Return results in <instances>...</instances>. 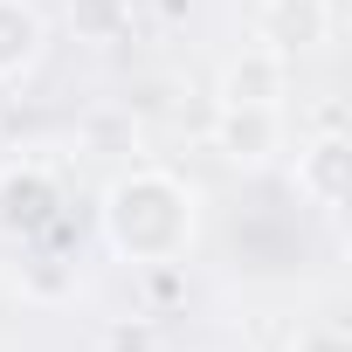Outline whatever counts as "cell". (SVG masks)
I'll return each mask as SVG.
<instances>
[{
    "label": "cell",
    "mask_w": 352,
    "mask_h": 352,
    "mask_svg": "<svg viewBox=\"0 0 352 352\" xmlns=\"http://www.w3.org/2000/svg\"><path fill=\"white\" fill-rule=\"evenodd\" d=\"M201 235V201L194 187L180 180V173H166V166H131L118 173V180L104 187V242L152 270V263H180Z\"/></svg>",
    "instance_id": "cell-1"
},
{
    "label": "cell",
    "mask_w": 352,
    "mask_h": 352,
    "mask_svg": "<svg viewBox=\"0 0 352 352\" xmlns=\"http://www.w3.org/2000/svg\"><path fill=\"white\" fill-rule=\"evenodd\" d=\"M63 221V180L49 166H8L0 173V235H14V242H35Z\"/></svg>",
    "instance_id": "cell-2"
},
{
    "label": "cell",
    "mask_w": 352,
    "mask_h": 352,
    "mask_svg": "<svg viewBox=\"0 0 352 352\" xmlns=\"http://www.w3.org/2000/svg\"><path fill=\"white\" fill-rule=\"evenodd\" d=\"M214 152L228 166H270L283 152V111L276 104H221L214 118Z\"/></svg>",
    "instance_id": "cell-3"
},
{
    "label": "cell",
    "mask_w": 352,
    "mask_h": 352,
    "mask_svg": "<svg viewBox=\"0 0 352 352\" xmlns=\"http://www.w3.org/2000/svg\"><path fill=\"white\" fill-rule=\"evenodd\" d=\"M345 180H352V138L345 131H318L297 145V194L324 214L345 208Z\"/></svg>",
    "instance_id": "cell-4"
},
{
    "label": "cell",
    "mask_w": 352,
    "mask_h": 352,
    "mask_svg": "<svg viewBox=\"0 0 352 352\" xmlns=\"http://www.w3.org/2000/svg\"><path fill=\"white\" fill-rule=\"evenodd\" d=\"M324 42H331V8H324V0H270V8H263V49L311 56Z\"/></svg>",
    "instance_id": "cell-5"
},
{
    "label": "cell",
    "mask_w": 352,
    "mask_h": 352,
    "mask_svg": "<svg viewBox=\"0 0 352 352\" xmlns=\"http://www.w3.org/2000/svg\"><path fill=\"white\" fill-rule=\"evenodd\" d=\"M49 49V21L35 0H0V83H28Z\"/></svg>",
    "instance_id": "cell-6"
},
{
    "label": "cell",
    "mask_w": 352,
    "mask_h": 352,
    "mask_svg": "<svg viewBox=\"0 0 352 352\" xmlns=\"http://www.w3.org/2000/svg\"><path fill=\"white\" fill-rule=\"evenodd\" d=\"M283 83H290V56L249 49L221 69V104H283Z\"/></svg>",
    "instance_id": "cell-7"
},
{
    "label": "cell",
    "mask_w": 352,
    "mask_h": 352,
    "mask_svg": "<svg viewBox=\"0 0 352 352\" xmlns=\"http://www.w3.org/2000/svg\"><path fill=\"white\" fill-rule=\"evenodd\" d=\"M21 283H28V297H42V304H63V297H76V270H56L49 256L21 263Z\"/></svg>",
    "instance_id": "cell-8"
},
{
    "label": "cell",
    "mask_w": 352,
    "mask_h": 352,
    "mask_svg": "<svg viewBox=\"0 0 352 352\" xmlns=\"http://www.w3.org/2000/svg\"><path fill=\"white\" fill-rule=\"evenodd\" d=\"M290 352H352V345H345V331H338V324H304Z\"/></svg>",
    "instance_id": "cell-9"
},
{
    "label": "cell",
    "mask_w": 352,
    "mask_h": 352,
    "mask_svg": "<svg viewBox=\"0 0 352 352\" xmlns=\"http://www.w3.org/2000/svg\"><path fill=\"white\" fill-rule=\"evenodd\" d=\"M111 352H152L145 331H111Z\"/></svg>",
    "instance_id": "cell-10"
}]
</instances>
